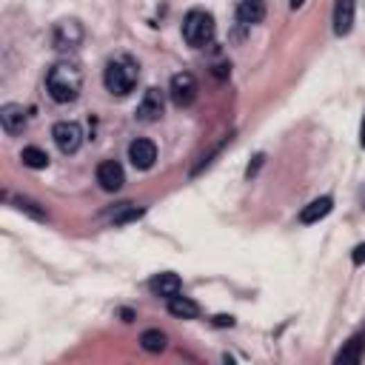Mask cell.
I'll return each instance as SVG.
<instances>
[{
	"instance_id": "6",
	"label": "cell",
	"mask_w": 365,
	"mask_h": 365,
	"mask_svg": "<svg viewBox=\"0 0 365 365\" xmlns=\"http://www.w3.org/2000/svg\"><path fill=\"white\" fill-rule=\"evenodd\" d=\"M163 109H166V97L157 86H152V89H145L143 100L137 106V120L140 123H154V120L163 117Z\"/></svg>"
},
{
	"instance_id": "2",
	"label": "cell",
	"mask_w": 365,
	"mask_h": 365,
	"mask_svg": "<svg viewBox=\"0 0 365 365\" xmlns=\"http://www.w3.org/2000/svg\"><path fill=\"white\" fill-rule=\"evenodd\" d=\"M137 78H140L137 63L126 55L112 57L103 69V86H106L109 94H117V97H126L137 86Z\"/></svg>"
},
{
	"instance_id": "8",
	"label": "cell",
	"mask_w": 365,
	"mask_h": 365,
	"mask_svg": "<svg viewBox=\"0 0 365 365\" xmlns=\"http://www.w3.org/2000/svg\"><path fill=\"white\" fill-rule=\"evenodd\" d=\"M97 183H100L103 191H120L126 183L123 166H120L117 160H103L100 166H97Z\"/></svg>"
},
{
	"instance_id": "13",
	"label": "cell",
	"mask_w": 365,
	"mask_h": 365,
	"mask_svg": "<svg viewBox=\"0 0 365 365\" xmlns=\"http://www.w3.org/2000/svg\"><path fill=\"white\" fill-rule=\"evenodd\" d=\"M334 208V200L331 197H317V200H311L303 211H300V223L305 226H314V223H320L323 217H328Z\"/></svg>"
},
{
	"instance_id": "4",
	"label": "cell",
	"mask_w": 365,
	"mask_h": 365,
	"mask_svg": "<svg viewBox=\"0 0 365 365\" xmlns=\"http://www.w3.org/2000/svg\"><path fill=\"white\" fill-rule=\"evenodd\" d=\"M168 97L177 109H188L194 100H197V80H194L191 71H177L168 83Z\"/></svg>"
},
{
	"instance_id": "18",
	"label": "cell",
	"mask_w": 365,
	"mask_h": 365,
	"mask_svg": "<svg viewBox=\"0 0 365 365\" xmlns=\"http://www.w3.org/2000/svg\"><path fill=\"white\" fill-rule=\"evenodd\" d=\"M6 200H12V203H15V208H17V211H23V214H29L32 220H40V223L46 220V211H43L35 200H29V197H9V194H6Z\"/></svg>"
},
{
	"instance_id": "23",
	"label": "cell",
	"mask_w": 365,
	"mask_h": 365,
	"mask_svg": "<svg viewBox=\"0 0 365 365\" xmlns=\"http://www.w3.org/2000/svg\"><path fill=\"white\" fill-rule=\"evenodd\" d=\"M262 160H265V154H257V157H254V166L246 168V177H254V175H257V168L262 166Z\"/></svg>"
},
{
	"instance_id": "14",
	"label": "cell",
	"mask_w": 365,
	"mask_h": 365,
	"mask_svg": "<svg viewBox=\"0 0 365 365\" xmlns=\"http://www.w3.org/2000/svg\"><path fill=\"white\" fill-rule=\"evenodd\" d=\"M265 17V0H240L237 6V20L242 26H254Z\"/></svg>"
},
{
	"instance_id": "12",
	"label": "cell",
	"mask_w": 365,
	"mask_h": 365,
	"mask_svg": "<svg viewBox=\"0 0 365 365\" xmlns=\"http://www.w3.org/2000/svg\"><path fill=\"white\" fill-rule=\"evenodd\" d=\"M149 288H152V294H157V297H166V300H172V297H177V294H180L183 283H180V277H177V274H172V271H163V274L152 277Z\"/></svg>"
},
{
	"instance_id": "1",
	"label": "cell",
	"mask_w": 365,
	"mask_h": 365,
	"mask_svg": "<svg viewBox=\"0 0 365 365\" xmlns=\"http://www.w3.org/2000/svg\"><path fill=\"white\" fill-rule=\"evenodd\" d=\"M46 89L55 103H75L83 89V75L75 63H55L46 75Z\"/></svg>"
},
{
	"instance_id": "26",
	"label": "cell",
	"mask_w": 365,
	"mask_h": 365,
	"mask_svg": "<svg viewBox=\"0 0 365 365\" xmlns=\"http://www.w3.org/2000/svg\"><path fill=\"white\" fill-rule=\"evenodd\" d=\"M303 3H305V0H291V9H300Z\"/></svg>"
},
{
	"instance_id": "9",
	"label": "cell",
	"mask_w": 365,
	"mask_h": 365,
	"mask_svg": "<svg viewBox=\"0 0 365 365\" xmlns=\"http://www.w3.org/2000/svg\"><path fill=\"white\" fill-rule=\"evenodd\" d=\"M354 15H357L354 0H337L334 3V35L346 37L354 29Z\"/></svg>"
},
{
	"instance_id": "5",
	"label": "cell",
	"mask_w": 365,
	"mask_h": 365,
	"mask_svg": "<svg viewBox=\"0 0 365 365\" xmlns=\"http://www.w3.org/2000/svg\"><path fill=\"white\" fill-rule=\"evenodd\" d=\"M52 137H55V145L63 152V154H75L83 143V129L75 123V120H60L52 129Z\"/></svg>"
},
{
	"instance_id": "17",
	"label": "cell",
	"mask_w": 365,
	"mask_h": 365,
	"mask_svg": "<svg viewBox=\"0 0 365 365\" xmlns=\"http://www.w3.org/2000/svg\"><path fill=\"white\" fill-rule=\"evenodd\" d=\"M20 160L29 168H46L48 166V154L43 149H37V145H26V149L20 152Z\"/></svg>"
},
{
	"instance_id": "21",
	"label": "cell",
	"mask_w": 365,
	"mask_h": 365,
	"mask_svg": "<svg viewBox=\"0 0 365 365\" xmlns=\"http://www.w3.org/2000/svg\"><path fill=\"white\" fill-rule=\"evenodd\" d=\"M351 262H354V265H362V262H365V242H359V246L354 249V254H351Z\"/></svg>"
},
{
	"instance_id": "20",
	"label": "cell",
	"mask_w": 365,
	"mask_h": 365,
	"mask_svg": "<svg viewBox=\"0 0 365 365\" xmlns=\"http://www.w3.org/2000/svg\"><path fill=\"white\" fill-rule=\"evenodd\" d=\"M140 214H143V208H137V206H132V203H123L117 214H112V220L120 226V223H132V220H137Z\"/></svg>"
},
{
	"instance_id": "7",
	"label": "cell",
	"mask_w": 365,
	"mask_h": 365,
	"mask_svg": "<svg viewBox=\"0 0 365 365\" xmlns=\"http://www.w3.org/2000/svg\"><path fill=\"white\" fill-rule=\"evenodd\" d=\"M129 160H132L134 168H140V172H149V168L157 163V145L152 140H145V137L132 140V145H129Z\"/></svg>"
},
{
	"instance_id": "11",
	"label": "cell",
	"mask_w": 365,
	"mask_h": 365,
	"mask_svg": "<svg viewBox=\"0 0 365 365\" xmlns=\"http://www.w3.org/2000/svg\"><path fill=\"white\" fill-rule=\"evenodd\" d=\"M0 126H3L6 134H20L23 126H26V112H23V106L20 103L0 106Z\"/></svg>"
},
{
	"instance_id": "15",
	"label": "cell",
	"mask_w": 365,
	"mask_h": 365,
	"mask_svg": "<svg viewBox=\"0 0 365 365\" xmlns=\"http://www.w3.org/2000/svg\"><path fill=\"white\" fill-rule=\"evenodd\" d=\"M168 314H172V317H177V320H194L200 314V308H197V303H194V300L177 294V297L168 300Z\"/></svg>"
},
{
	"instance_id": "10",
	"label": "cell",
	"mask_w": 365,
	"mask_h": 365,
	"mask_svg": "<svg viewBox=\"0 0 365 365\" xmlns=\"http://www.w3.org/2000/svg\"><path fill=\"white\" fill-rule=\"evenodd\" d=\"M83 43V26L78 20H60L55 29V46L57 48H75Z\"/></svg>"
},
{
	"instance_id": "24",
	"label": "cell",
	"mask_w": 365,
	"mask_h": 365,
	"mask_svg": "<svg viewBox=\"0 0 365 365\" xmlns=\"http://www.w3.org/2000/svg\"><path fill=\"white\" fill-rule=\"evenodd\" d=\"M229 71H231V66H226V63H220V66H214V75H217V78H226Z\"/></svg>"
},
{
	"instance_id": "22",
	"label": "cell",
	"mask_w": 365,
	"mask_h": 365,
	"mask_svg": "<svg viewBox=\"0 0 365 365\" xmlns=\"http://www.w3.org/2000/svg\"><path fill=\"white\" fill-rule=\"evenodd\" d=\"M214 326H220V328H231L234 326V317H231V314H217V317H214Z\"/></svg>"
},
{
	"instance_id": "25",
	"label": "cell",
	"mask_w": 365,
	"mask_h": 365,
	"mask_svg": "<svg viewBox=\"0 0 365 365\" xmlns=\"http://www.w3.org/2000/svg\"><path fill=\"white\" fill-rule=\"evenodd\" d=\"M359 145L365 149V114H362V123H359Z\"/></svg>"
},
{
	"instance_id": "3",
	"label": "cell",
	"mask_w": 365,
	"mask_h": 365,
	"mask_svg": "<svg viewBox=\"0 0 365 365\" xmlns=\"http://www.w3.org/2000/svg\"><path fill=\"white\" fill-rule=\"evenodd\" d=\"M214 17L203 9H191L186 17H183V40L191 46V48H203L214 40Z\"/></svg>"
},
{
	"instance_id": "16",
	"label": "cell",
	"mask_w": 365,
	"mask_h": 365,
	"mask_svg": "<svg viewBox=\"0 0 365 365\" xmlns=\"http://www.w3.org/2000/svg\"><path fill=\"white\" fill-rule=\"evenodd\" d=\"M140 346H143V351H149V354H160V351H166L168 339H166V334L160 328H149V331L140 334Z\"/></svg>"
},
{
	"instance_id": "19",
	"label": "cell",
	"mask_w": 365,
	"mask_h": 365,
	"mask_svg": "<svg viewBox=\"0 0 365 365\" xmlns=\"http://www.w3.org/2000/svg\"><path fill=\"white\" fill-rule=\"evenodd\" d=\"M359 348H362V339H359V337L348 339V346L334 357V362H343V365H346V362H357V359H359Z\"/></svg>"
}]
</instances>
